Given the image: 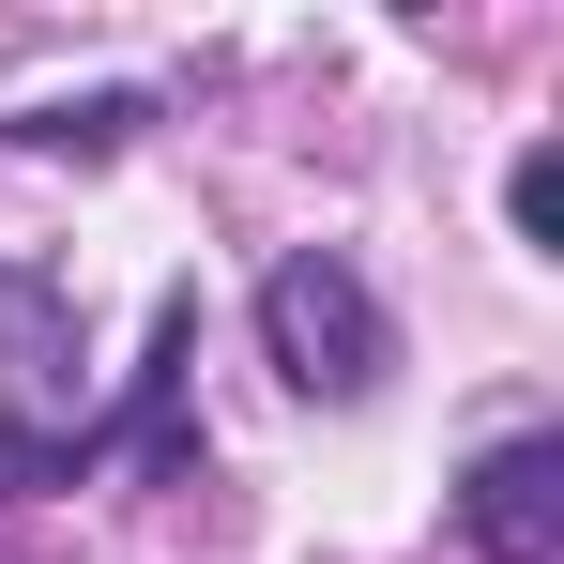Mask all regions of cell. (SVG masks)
Here are the masks:
<instances>
[{
    "instance_id": "cell-1",
    "label": "cell",
    "mask_w": 564,
    "mask_h": 564,
    "mask_svg": "<svg viewBox=\"0 0 564 564\" xmlns=\"http://www.w3.org/2000/svg\"><path fill=\"white\" fill-rule=\"evenodd\" d=\"M260 336H275L290 397H381V367H397V321H381V290L336 245H290L260 275Z\"/></svg>"
},
{
    "instance_id": "cell-2",
    "label": "cell",
    "mask_w": 564,
    "mask_h": 564,
    "mask_svg": "<svg viewBox=\"0 0 564 564\" xmlns=\"http://www.w3.org/2000/svg\"><path fill=\"white\" fill-rule=\"evenodd\" d=\"M458 534L488 564H550L564 550V443L534 427V443H488V458L458 473Z\"/></svg>"
},
{
    "instance_id": "cell-3",
    "label": "cell",
    "mask_w": 564,
    "mask_h": 564,
    "mask_svg": "<svg viewBox=\"0 0 564 564\" xmlns=\"http://www.w3.org/2000/svg\"><path fill=\"white\" fill-rule=\"evenodd\" d=\"M503 214H519V245H564V138H534L503 169Z\"/></svg>"
}]
</instances>
